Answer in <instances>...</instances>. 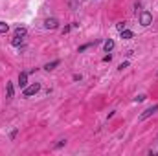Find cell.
<instances>
[{
  "instance_id": "obj_1",
  "label": "cell",
  "mask_w": 158,
  "mask_h": 156,
  "mask_svg": "<svg viewBox=\"0 0 158 156\" xmlns=\"http://www.w3.org/2000/svg\"><path fill=\"white\" fill-rule=\"evenodd\" d=\"M39 90H41V84L39 83H33V84H29V87L24 88V97H31V95H35Z\"/></svg>"
},
{
  "instance_id": "obj_2",
  "label": "cell",
  "mask_w": 158,
  "mask_h": 156,
  "mask_svg": "<svg viewBox=\"0 0 158 156\" xmlns=\"http://www.w3.org/2000/svg\"><path fill=\"white\" fill-rule=\"evenodd\" d=\"M151 22H153V15L149 11H142L140 13V24L142 26H149Z\"/></svg>"
},
{
  "instance_id": "obj_3",
  "label": "cell",
  "mask_w": 158,
  "mask_h": 156,
  "mask_svg": "<svg viewBox=\"0 0 158 156\" xmlns=\"http://www.w3.org/2000/svg\"><path fill=\"white\" fill-rule=\"evenodd\" d=\"M155 112H158V105H155V107H149L147 110H144V114L140 116V121H144V119H147V118H151Z\"/></svg>"
},
{
  "instance_id": "obj_4",
  "label": "cell",
  "mask_w": 158,
  "mask_h": 156,
  "mask_svg": "<svg viewBox=\"0 0 158 156\" xmlns=\"http://www.w3.org/2000/svg\"><path fill=\"white\" fill-rule=\"evenodd\" d=\"M57 26H59L57 18H46V20H44V28L46 29H55Z\"/></svg>"
},
{
  "instance_id": "obj_5",
  "label": "cell",
  "mask_w": 158,
  "mask_h": 156,
  "mask_svg": "<svg viewBox=\"0 0 158 156\" xmlns=\"http://www.w3.org/2000/svg\"><path fill=\"white\" fill-rule=\"evenodd\" d=\"M18 84H20V88H26L28 87V74L22 72L20 75H18Z\"/></svg>"
},
{
  "instance_id": "obj_6",
  "label": "cell",
  "mask_w": 158,
  "mask_h": 156,
  "mask_svg": "<svg viewBox=\"0 0 158 156\" xmlns=\"http://www.w3.org/2000/svg\"><path fill=\"white\" fill-rule=\"evenodd\" d=\"M120 35H121V39H125V41H129V39L134 37V33H132L131 29H123V31H120Z\"/></svg>"
},
{
  "instance_id": "obj_7",
  "label": "cell",
  "mask_w": 158,
  "mask_h": 156,
  "mask_svg": "<svg viewBox=\"0 0 158 156\" xmlns=\"http://www.w3.org/2000/svg\"><path fill=\"white\" fill-rule=\"evenodd\" d=\"M103 48H105V52L108 53V52H112V50H114V41H110V39H108V41L103 44Z\"/></svg>"
},
{
  "instance_id": "obj_8",
  "label": "cell",
  "mask_w": 158,
  "mask_h": 156,
  "mask_svg": "<svg viewBox=\"0 0 158 156\" xmlns=\"http://www.w3.org/2000/svg\"><path fill=\"white\" fill-rule=\"evenodd\" d=\"M6 92H7V99H11V97H13V94H15V90H13V84H11V83H7V84H6Z\"/></svg>"
},
{
  "instance_id": "obj_9",
  "label": "cell",
  "mask_w": 158,
  "mask_h": 156,
  "mask_svg": "<svg viewBox=\"0 0 158 156\" xmlns=\"http://www.w3.org/2000/svg\"><path fill=\"white\" fill-rule=\"evenodd\" d=\"M59 63H61V61H52V63H48L46 66H44V70H48V72H50V70H53V68L59 66Z\"/></svg>"
},
{
  "instance_id": "obj_10",
  "label": "cell",
  "mask_w": 158,
  "mask_h": 156,
  "mask_svg": "<svg viewBox=\"0 0 158 156\" xmlns=\"http://www.w3.org/2000/svg\"><path fill=\"white\" fill-rule=\"evenodd\" d=\"M26 33H28L26 28H20V26H18L17 29H15V35H18V37H26Z\"/></svg>"
},
{
  "instance_id": "obj_11",
  "label": "cell",
  "mask_w": 158,
  "mask_h": 156,
  "mask_svg": "<svg viewBox=\"0 0 158 156\" xmlns=\"http://www.w3.org/2000/svg\"><path fill=\"white\" fill-rule=\"evenodd\" d=\"M22 41H24V37H18V35H15L13 41H11V44H13V46H20Z\"/></svg>"
},
{
  "instance_id": "obj_12",
  "label": "cell",
  "mask_w": 158,
  "mask_h": 156,
  "mask_svg": "<svg viewBox=\"0 0 158 156\" xmlns=\"http://www.w3.org/2000/svg\"><path fill=\"white\" fill-rule=\"evenodd\" d=\"M7 29H9V26L6 22H0V33H7Z\"/></svg>"
},
{
  "instance_id": "obj_13",
  "label": "cell",
  "mask_w": 158,
  "mask_h": 156,
  "mask_svg": "<svg viewBox=\"0 0 158 156\" xmlns=\"http://www.w3.org/2000/svg\"><path fill=\"white\" fill-rule=\"evenodd\" d=\"M125 26H127V24H125V22H118V24H116V28H118V31H123V29H125Z\"/></svg>"
},
{
  "instance_id": "obj_14",
  "label": "cell",
  "mask_w": 158,
  "mask_h": 156,
  "mask_svg": "<svg viewBox=\"0 0 158 156\" xmlns=\"http://www.w3.org/2000/svg\"><path fill=\"white\" fill-rule=\"evenodd\" d=\"M90 46H92V42H90V44H85V46H81V48H79V53H81V52H85V50H88Z\"/></svg>"
},
{
  "instance_id": "obj_15",
  "label": "cell",
  "mask_w": 158,
  "mask_h": 156,
  "mask_svg": "<svg viewBox=\"0 0 158 156\" xmlns=\"http://www.w3.org/2000/svg\"><path fill=\"white\" fill-rule=\"evenodd\" d=\"M70 7L76 11V9H77V0H72V2H70Z\"/></svg>"
},
{
  "instance_id": "obj_16",
  "label": "cell",
  "mask_w": 158,
  "mask_h": 156,
  "mask_svg": "<svg viewBox=\"0 0 158 156\" xmlns=\"http://www.w3.org/2000/svg\"><path fill=\"white\" fill-rule=\"evenodd\" d=\"M127 66H129V63H121V64H120L118 68H120V70H123V68H127Z\"/></svg>"
},
{
  "instance_id": "obj_17",
  "label": "cell",
  "mask_w": 158,
  "mask_h": 156,
  "mask_svg": "<svg viewBox=\"0 0 158 156\" xmlns=\"http://www.w3.org/2000/svg\"><path fill=\"white\" fill-rule=\"evenodd\" d=\"M145 95H138V97H134V101H144Z\"/></svg>"
},
{
  "instance_id": "obj_18",
  "label": "cell",
  "mask_w": 158,
  "mask_h": 156,
  "mask_svg": "<svg viewBox=\"0 0 158 156\" xmlns=\"http://www.w3.org/2000/svg\"><path fill=\"white\" fill-rule=\"evenodd\" d=\"M72 29V26H65V29H63V33H68Z\"/></svg>"
}]
</instances>
